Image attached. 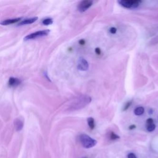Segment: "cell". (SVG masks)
Masks as SVG:
<instances>
[{"label":"cell","mask_w":158,"mask_h":158,"mask_svg":"<svg viewBox=\"0 0 158 158\" xmlns=\"http://www.w3.org/2000/svg\"><path fill=\"white\" fill-rule=\"evenodd\" d=\"M20 83H21V81L19 78L11 77L8 81V85L11 87H16V86H19L20 84Z\"/></svg>","instance_id":"5"},{"label":"cell","mask_w":158,"mask_h":158,"mask_svg":"<svg viewBox=\"0 0 158 158\" xmlns=\"http://www.w3.org/2000/svg\"><path fill=\"white\" fill-rule=\"evenodd\" d=\"M156 125L154 124H151L147 125V130L148 132H153L155 130Z\"/></svg>","instance_id":"13"},{"label":"cell","mask_w":158,"mask_h":158,"mask_svg":"<svg viewBox=\"0 0 158 158\" xmlns=\"http://www.w3.org/2000/svg\"><path fill=\"white\" fill-rule=\"evenodd\" d=\"M134 0H121L119 1L118 3L120 5L125 8H132Z\"/></svg>","instance_id":"6"},{"label":"cell","mask_w":158,"mask_h":158,"mask_svg":"<svg viewBox=\"0 0 158 158\" xmlns=\"http://www.w3.org/2000/svg\"><path fill=\"white\" fill-rule=\"evenodd\" d=\"M77 68H78V70H80V71H87L88 68H89L88 62L86 60H85L84 58L81 57V58H80V59H79V61H78Z\"/></svg>","instance_id":"4"},{"label":"cell","mask_w":158,"mask_h":158,"mask_svg":"<svg viewBox=\"0 0 158 158\" xmlns=\"http://www.w3.org/2000/svg\"><path fill=\"white\" fill-rule=\"evenodd\" d=\"M109 32H110V33H111V34H115V33L117 32V29L115 27H111L110 29H109Z\"/></svg>","instance_id":"16"},{"label":"cell","mask_w":158,"mask_h":158,"mask_svg":"<svg viewBox=\"0 0 158 158\" xmlns=\"http://www.w3.org/2000/svg\"><path fill=\"white\" fill-rule=\"evenodd\" d=\"M128 158H137V156L134 153H130L128 154Z\"/></svg>","instance_id":"17"},{"label":"cell","mask_w":158,"mask_h":158,"mask_svg":"<svg viewBox=\"0 0 158 158\" xmlns=\"http://www.w3.org/2000/svg\"><path fill=\"white\" fill-rule=\"evenodd\" d=\"M49 33V30H43L37 31L35 32L32 33V34L28 35L27 36L24 38L25 40H32V39H35L38 37H44V36L48 35Z\"/></svg>","instance_id":"2"},{"label":"cell","mask_w":158,"mask_h":158,"mask_svg":"<svg viewBox=\"0 0 158 158\" xmlns=\"http://www.w3.org/2000/svg\"><path fill=\"white\" fill-rule=\"evenodd\" d=\"M135 128H136V125H132L129 127V130H134Z\"/></svg>","instance_id":"21"},{"label":"cell","mask_w":158,"mask_h":158,"mask_svg":"<svg viewBox=\"0 0 158 158\" xmlns=\"http://www.w3.org/2000/svg\"><path fill=\"white\" fill-rule=\"evenodd\" d=\"M153 119L151 118H149L148 119H147L146 120V123H147V125L151 124H153Z\"/></svg>","instance_id":"18"},{"label":"cell","mask_w":158,"mask_h":158,"mask_svg":"<svg viewBox=\"0 0 158 158\" xmlns=\"http://www.w3.org/2000/svg\"><path fill=\"white\" fill-rule=\"evenodd\" d=\"M38 19V17H32V18H28L25 19L22 21H21L19 24V25H26V24H30L36 21Z\"/></svg>","instance_id":"9"},{"label":"cell","mask_w":158,"mask_h":158,"mask_svg":"<svg viewBox=\"0 0 158 158\" xmlns=\"http://www.w3.org/2000/svg\"><path fill=\"white\" fill-rule=\"evenodd\" d=\"M14 126L15 129L17 131H20L24 127V123L20 119H17L14 121Z\"/></svg>","instance_id":"8"},{"label":"cell","mask_w":158,"mask_h":158,"mask_svg":"<svg viewBox=\"0 0 158 158\" xmlns=\"http://www.w3.org/2000/svg\"><path fill=\"white\" fill-rule=\"evenodd\" d=\"M144 112V107H138L134 110V114L136 115H142Z\"/></svg>","instance_id":"10"},{"label":"cell","mask_w":158,"mask_h":158,"mask_svg":"<svg viewBox=\"0 0 158 158\" xmlns=\"http://www.w3.org/2000/svg\"><path fill=\"white\" fill-rule=\"evenodd\" d=\"M110 138L111 140H117V139H119L120 137L119 136V135H117V134H115V133H114L113 132H112L111 133H110Z\"/></svg>","instance_id":"14"},{"label":"cell","mask_w":158,"mask_h":158,"mask_svg":"<svg viewBox=\"0 0 158 158\" xmlns=\"http://www.w3.org/2000/svg\"><path fill=\"white\" fill-rule=\"evenodd\" d=\"M78 43H79L80 45H84L85 44V41L83 39H81V40H79Z\"/></svg>","instance_id":"20"},{"label":"cell","mask_w":158,"mask_h":158,"mask_svg":"<svg viewBox=\"0 0 158 158\" xmlns=\"http://www.w3.org/2000/svg\"><path fill=\"white\" fill-rule=\"evenodd\" d=\"M86 158V157H85V158Z\"/></svg>","instance_id":"22"},{"label":"cell","mask_w":158,"mask_h":158,"mask_svg":"<svg viewBox=\"0 0 158 158\" xmlns=\"http://www.w3.org/2000/svg\"><path fill=\"white\" fill-rule=\"evenodd\" d=\"M80 141L81 145L85 148L88 149L93 147L96 144L97 141L86 134H82L80 136Z\"/></svg>","instance_id":"1"},{"label":"cell","mask_w":158,"mask_h":158,"mask_svg":"<svg viewBox=\"0 0 158 158\" xmlns=\"http://www.w3.org/2000/svg\"><path fill=\"white\" fill-rule=\"evenodd\" d=\"M95 53H96V54H98V55H100V54H101V53L100 48H95Z\"/></svg>","instance_id":"19"},{"label":"cell","mask_w":158,"mask_h":158,"mask_svg":"<svg viewBox=\"0 0 158 158\" xmlns=\"http://www.w3.org/2000/svg\"><path fill=\"white\" fill-rule=\"evenodd\" d=\"M21 20V18H15V19H6L3 21L1 22V24L3 25H8L13 24L17 22L20 21Z\"/></svg>","instance_id":"7"},{"label":"cell","mask_w":158,"mask_h":158,"mask_svg":"<svg viewBox=\"0 0 158 158\" xmlns=\"http://www.w3.org/2000/svg\"><path fill=\"white\" fill-rule=\"evenodd\" d=\"M42 24H43V25H49L52 24L53 19L51 18L45 19L43 20V21H42Z\"/></svg>","instance_id":"12"},{"label":"cell","mask_w":158,"mask_h":158,"mask_svg":"<svg viewBox=\"0 0 158 158\" xmlns=\"http://www.w3.org/2000/svg\"><path fill=\"white\" fill-rule=\"evenodd\" d=\"M87 122L89 127L90 128L91 130L94 129V128L95 127V120H94V119L92 118V117H89V118L87 119Z\"/></svg>","instance_id":"11"},{"label":"cell","mask_w":158,"mask_h":158,"mask_svg":"<svg viewBox=\"0 0 158 158\" xmlns=\"http://www.w3.org/2000/svg\"><path fill=\"white\" fill-rule=\"evenodd\" d=\"M93 5L92 1H90V0H85L83 1L80 2V4L78 6V9L80 12H84L88 9L91 6Z\"/></svg>","instance_id":"3"},{"label":"cell","mask_w":158,"mask_h":158,"mask_svg":"<svg viewBox=\"0 0 158 158\" xmlns=\"http://www.w3.org/2000/svg\"><path fill=\"white\" fill-rule=\"evenodd\" d=\"M132 101H129L126 103L125 105V106H124V109H123V110L125 111V110H127L129 107H130V106L132 105Z\"/></svg>","instance_id":"15"}]
</instances>
